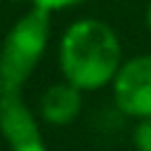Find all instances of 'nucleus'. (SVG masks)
<instances>
[{
    "label": "nucleus",
    "mask_w": 151,
    "mask_h": 151,
    "mask_svg": "<svg viewBox=\"0 0 151 151\" xmlns=\"http://www.w3.org/2000/svg\"><path fill=\"white\" fill-rule=\"evenodd\" d=\"M123 66L118 33L101 19L73 21L59 42V68L66 83L80 92L101 90L113 83Z\"/></svg>",
    "instance_id": "nucleus-1"
},
{
    "label": "nucleus",
    "mask_w": 151,
    "mask_h": 151,
    "mask_svg": "<svg viewBox=\"0 0 151 151\" xmlns=\"http://www.w3.org/2000/svg\"><path fill=\"white\" fill-rule=\"evenodd\" d=\"M50 9L33 7L9 28L0 47V97L21 94L26 80L40 64L50 40Z\"/></svg>",
    "instance_id": "nucleus-2"
},
{
    "label": "nucleus",
    "mask_w": 151,
    "mask_h": 151,
    "mask_svg": "<svg viewBox=\"0 0 151 151\" xmlns=\"http://www.w3.org/2000/svg\"><path fill=\"white\" fill-rule=\"evenodd\" d=\"M113 101L130 118H151V54H139L123 61L113 78Z\"/></svg>",
    "instance_id": "nucleus-3"
},
{
    "label": "nucleus",
    "mask_w": 151,
    "mask_h": 151,
    "mask_svg": "<svg viewBox=\"0 0 151 151\" xmlns=\"http://www.w3.org/2000/svg\"><path fill=\"white\" fill-rule=\"evenodd\" d=\"M0 130L12 151H50L21 94L0 97Z\"/></svg>",
    "instance_id": "nucleus-4"
},
{
    "label": "nucleus",
    "mask_w": 151,
    "mask_h": 151,
    "mask_svg": "<svg viewBox=\"0 0 151 151\" xmlns=\"http://www.w3.org/2000/svg\"><path fill=\"white\" fill-rule=\"evenodd\" d=\"M83 106V92L71 83H54L50 85L38 104L40 118L50 125H68L78 118Z\"/></svg>",
    "instance_id": "nucleus-5"
},
{
    "label": "nucleus",
    "mask_w": 151,
    "mask_h": 151,
    "mask_svg": "<svg viewBox=\"0 0 151 151\" xmlns=\"http://www.w3.org/2000/svg\"><path fill=\"white\" fill-rule=\"evenodd\" d=\"M132 144L137 146V151H151V118L137 120L132 130Z\"/></svg>",
    "instance_id": "nucleus-6"
},
{
    "label": "nucleus",
    "mask_w": 151,
    "mask_h": 151,
    "mask_svg": "<svg viewBox=\"0 0 151 151\" xmlns=\"http://www.w3.org/2000/svg\"><path fill=\"white\" fill-rule=\"evenodd\" d=\"M33 7H45V9H50V12H54V9H66V7H73V5H80V2H85V0H28Z\"/></svg>",
    "instance_id": "nucleus-7"
},
{
    "label": "nucleus",
    "mask_w": 151,
    "mask_h": 151,
    "mask_svg": "<svg viewBox=\"0 0 151 151\" xmlns=\"http://www.w3.org/2000/svg\"><path fill=\"white\" fill-rule=\"evenodd\" d=\"M146 26H149V31H151V2H149V7H146Z\"/></svg>",
    "instance_id": "nucleus-8"
}]
</instances>
